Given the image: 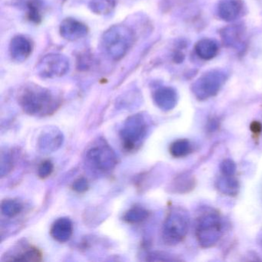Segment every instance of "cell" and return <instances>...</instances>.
Instances as JSON below:
<instances>
[{"instance_id":"cell-1","label":"cell","mask_w":262,"mask_h":262,"mask_svg":"<svg viewBox=\"0 0 262 262\" xmlns=\"http://www.w3.org/2000/svg\"><path fill=\"white\" fill-rule=\"evenodd\" d=\"M17 100L24 113L36 117L51 116L61 105L60 99L51 90L34 83L21 87Z\"/></svg>"},{"instance_id":"cell-2","label":"cell","mask_w":262,"mask_h":262,"mask_svg":"<svg viewBox=\"0 0 262 262\" xmlns=\"http://www.w3.org/2000/svg\"><path fill=\"white\" fill-rule=\"evenodd\" d=\"M223 219L219 211L206 208L196 219L195 236L202 248L214 246L224 234Z\"/></svg>"},{"instance_id":"cell-3","label":"cell","mask_w":262,"mask_h":262,"mask_svg":"<svg viewBox=\"0 0 262 262\" xmlns=\"http://www.w3.org/2000/svg\"><path fill=\"white\" fill-rule=\"evenodd\" d=\"M135 41L134 32L124 25L110 27L102 37L105 54L114 61L122 59L129 51Z\"/></svg>"},{"instance_id":"cell-4","label":"cell","mask_w":262,"mask_h":262,"mask_svg":"<svg viewBox=\"0 0 262 262\" xmlns=\"http://www.w3.org/2000/svg\"><path fill=\"white\" fill-rule=\"evenodd\" d=\"M189 227L188 211L182 207H172L168 211L162 225V241L169 246L179 245L186 237Z\"/></svg>"},{"instance_id":"cell-5","label":"cell","mask_w":262,"mask_h":262,"mask_svg":"<svg viewBox=\"0 0 262 262\" xmlns=\"http://www.w3.org/2000/svg\"><path fill=\"white\" fill-rule=\"evenodd\" d=\"M85 162L91 169L108 172L117 165L118 157L110 144L102 138H99L86 148Z\"/></svg>"},{"instance_id":"cell-6","label":"cell","mask_w":262,"mask_h":262,"mask_svg":"<svg viewBox=\"0 0 262 262\" xmlns=\"http://www.w3.org/2000/svg\"><path fill=\"white\" fill-rule=\"evenodd\" d=\"M148 124L144 115H133L125 120L120 131L122 147L127 151L137 149L146 137Z\"/></svg>"},{"instance_id":"cell-7","label":"cell","mask_w":262,"mask_h":262,"mask_svg":"<svg viewBox=\"0 0 262 262\" xmlns=\"http://www.w3.org/2000/svg\"><path fill=\"white\" fill-rule=\"evenodd\" d=\"M228 79L226 72L213 70L202 75L191 85V91L196 99L207 100L214 97L222 90Z\"/></svg>"},{"instance_id":"cell-8","label":"cell","mask_w":262,"mask_h":262,"mask_svg":"<svg viewBox=\"0 0 262 262\" xmlns=\"http://www.w3.org/2000/svg\"><path fill=\"white\" fill-rule=\"evenodd\" d=\"M70 70V61L59 53H50L44 56L36 67V71L44 79H55L65 76Z\"/></svg>"},{"instance_id":"cell-9","label":"cell","mask_w":262,"mask_h":262,"mask_svg":"<svg viewBox=\"0 0 262 262\" xmlns=\"http://www.w3.org/2000/svg\"><path fill=\"white\" fill-rule=\"evenodd\" d=\"M42 260V254L39 248L27 242H19L3 256L2 260L7 261L38 262Z\"/></svg>"},{"instance_id":"cell-10","label":"cell","mask_w":262,"mask_h":262,"mask_svg":"<svg viewBox=\"0 0 262 262\" xmlns=\"http://www.w3.org/2000/svg\"><path fill=\"white\" fill-rule=\"evenodd\" d=\"M64 142L62 132L56 127H47L38 138V150L41 153L49 154L57 151Z\"/></svg>"},{"instance_id":"cell-11","label":"cell","mask_w":262,"mask_h":262,"mask_svg":"<svg viewBox=\"0 0 262 262\" xmlns=\"http://www.w3.org/2000/svg\"><path fill=\"white\" fill-rule=\"evenodd\" d=\"M245 12L242 0H219L217 5V16L225 22L239 19Z\"/></svg>"},{"instance_id":"cell-12","label":"cell","mask_w":262,"mask_h":262,"mask_svg":"<svg viewBox=\"0 0 262 262\" xmlns=\"http://www.w3.org/2000/svg\"><path fill=\"white\" fill-rule=\"evenodd\" d=\"M59 32L63 39L68 41H76L86 36L89 29L83 23L73 18H68L61 23Z\"/></svg>"},{"instance_id":"cell-13","label":"cell","mask_w":262,"mask_h":262,"mask_svg":"<svg viewBox=\"0 0 262 262\" xmlns=\"http://www.w3.org/2000/svg\"><path fill=\"white\" fill-rule=\"evenodd\" d=\"M33 43L26 36L19 35L12 39L10 45V53L12 59L16 62L27 60L33 52Z\"/></svg>"},{"instance_id":"cell-14","label":"cell","mask_w":262,"mask_h":262,"mask_svg":"<svg viewBox=\"0 0 262 262\" xmlns=\"http://www.w3.org/2000/svg\"><path fill=\"white\" fill-rule=\"evenodd\" d=\"M153 100L162 111L172 110L177 105L179 96L172 87L162 86L157 89L153 94Z\"/></svg>"},{"instance_id":"cell-15","label":"cell","mask_w":262,"mask_h":262,"mask_svg":"<svg viewBox=\"0 0 262 262\" xmlns=\"http://www.w3.org/2000/svg\"><path fill=\"white\" fill-rule=\"evenodd\" d=\"M220 35L225 47L238 49L243 45L245 30L242 25L228 26L221 30Z\"/></svg>"},{"instance_id":"cell-16","label":"cell","mask_w":262,"mask_h":262,"mask_svg":"<svg viewBox=\"0 0 262 262\" xmlns=\"http://www.w3.org/2000/svg\"><path fill=\"white\" fill-rule=\"evenodd\" d=\"M73 234V224L69 217L56 219L50 228V235L59 243H65Z\"/></svg>"},{"instance_id":"cell-17","label":"cell","mask_w":262,"mask_h":262,"mask_svg":"<svg viewBox=\"0 0 262 262\" xmlns=\"http://www.w3.org/2000/svg\"><path fill=\"white\" fill-rule=\"evenodd\" d=\"M219 50L217 41L208 38L201 39L194 46L196 55L203 60H211L217 56Z\"/></svg>"},{"instance_id":"cell-18","label":"cell","mask_w":262,"mask_h":262,"mask_svg":"<svg viewBox=\"0 0 262 262\" xmlns=\"http://www.w3.org/2000/svg\"><path fill=\"white\" fill-rule=\"evenodd\" d=\"M216 188L222 194L228 196H235L238 194L240 185L234 176L222 174L215 182Z\"/></svg>"},{"instance_id":"cell-19","label":"cell","mask_w":262,"mask_h":262,"mask_svg":"<svg viewBox=\"0 0 262 262\" xmlns=\"http://www.w3.org/2000/svg\"><path fill=\"white\" fill-rule=\"evenodd\" d=\"M193 151V145L186 139H178L170 145L169 152L172 157L176 159L186 157Z\"/></svg>"},{"instance_id":"cell-20","label":"cell","mask_w":262,"mask_h":262,"mask_svg":"<svg viewBox=\"0 0 262 262\" xmlns=\"http://www.w3.org/2000/svg\"><path fill=\"white\" fill-rule=\"evenodd\" d=\"M24 208V204L18 199H5L1 203V212L3 215L8 219L19 215L22 212Z\"/></svg>"},{"instance_id":"cell-21","label":"cell","mask_w":262,"mask_h":262,"mask_svg":"<svg viewBox=\"0 0 262 262\" xmlns=\"http://www.w3.org/2000/svg\"><path fill=\"white\" fill-rule=\"evenodd\" d=\"M149 215L148 210L140 206H135L128 209L124 214L122 219L124 222L130 225L142 223L146 220Z\"/></svg>"},{"instance_id":"cell-22","label":"cell","mask_w":262,"mask_h":262,"mask_svg":"<svg viewBox=\"0 0 262 262\" xmlns=\"http://www.w3.org/2000/svg\"><path fill=\"white\" fill-rule=\"evenodd\" d=\"M116 0H90L89 7L95 14L108 15L114 10Z\"/></svg>"},{"instance_id":"cell-23","label":"cell","mask_w":262,"mask_h":262,"mask_svg":"<svg viewBox=\"0 0 262 262\" xmlns=\"http://www.w3.org/2000/svg\"><path fill=\"white\" fill-rule=\"evenodd\" d=\"M194 187V180L188 176H180L176 178L171 183L170 189L173 192L184 193L187 192Z\"/></svg>"},{"instance_id":"cell-24","label":"cell","mask_w":262,"mask_h":262,"mask_svg":"<svg viewBox=\"0 0 262 262\" xmlns=\"http://www.w3.org/2000/svg\"><path fill=\"white\" fill-rule=\"evenodd\" d=\"M14 165L15 158L13 153L9 150L1 151V163H0L1 177H6L10 174L14 168Z\"/></svg>"},{"instance_id":"cell-25","label":"cell","mask_w":262,"mask_h":262,"mask_svg":"<svg viewBox=\"0 0 262 262\" xmlns=\"http://www.w3.org/2000/svg\"><path fill=\"white\" fill-rule=\"evenodd\" d=\"M27 16L29 19L35 24H39L42 20V4L40 0H29L27 4Z\"/></svg>"},{"instance_id":"cell-26","label":"cell","mask_w":262,"mask_h":262,"mask_svg":"<svg viewBox=\"0 0 262 262\" xmlns=\"http://www.w3.org/2000/svg\"><path fill=\"white\" fill-rule=\"evenodd\" d=\"M145 260L148 261H174V260H179V259L168 253L152 251L147 254Z\"/></svg>"},{"instance_id":"cell-27","label":"cell","mask_w":262,"mask_h":262,"mask_svg":"<svg viewBox=\"0 0 262 262\" xmlns=\"http://www.w3.org/2000/svg\"><path fill=\"white\" fill-rule=\"evenodd\" d=\"M53 169H54V165L51 161H43L38 168V176L42 179H47L49 176H51Z\"/></svg>"},{"instance_id":"cell-28","label":"cell","mask_w":262,"mask_h":262,"mask_svg":"<svg viewBox=\"0 0 262 262\" xmlns=\"http://www.w3.org/2000/svg\"><path fill=\"white\" fill-rule=\"evenodd\" d=\"M237 166L235 162L230 159H226L220 165V171L223 176H234Z\"/></svg>"},{"instance_id":"cell-29","label":"cell","mask_w":262,"mask_h":262,"mask_svg":"<svg viewBox=\"0 0 262 262\" xmlns=\"http://www.w3.org/2000/svg\"><path fill=\"white\" fill-rule=\"evenodd\" d=\"M72 188L76 192L84 193L89 189L90 185H89L88 180L85 178L80 177L74 181Z\"/></svg>"},{"instance_id":"cell-30","label":"cell","mask_w":262,"mask_h":262,"mask_svg":"<svg viewBox=\"0 0 262 262\" xmlns=\"http://www.w3.org/2000/svg\"><path fill=\"white\" fill-rule=\"evenodd\" d=\"M250 129L255 137H258L262 131L261 123L257 121H254L250 125Z\"/></svg>"},{"instance_id":"cell-31","label":"cell","mask_w":262,"mask_h":262,"mask_svg":"<svg viewBox=\"0 0 262 262\" xmlns=\"http://www.w3.org/2000/svg\"><path fill=\"white\" fill-rule=\"evenodd\" d=\"M257 245H258L262 249V228L260 229V231H259L258 234H257Z\"/></svg>"}]
</instances>
